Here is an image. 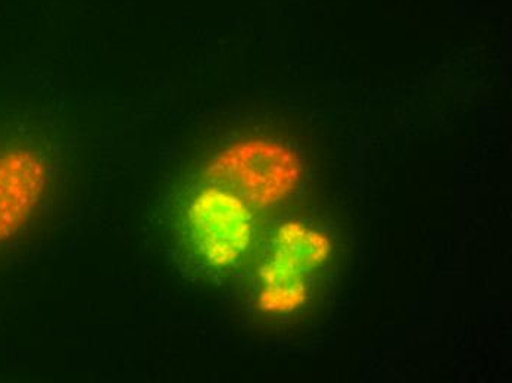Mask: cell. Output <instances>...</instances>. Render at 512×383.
I'll return each mask as SVG.
<instances>
[{
	"instance_id": "obj_1",
	"label": "cell",
	"mask_w": 512,
	"mask_h": 383,
	"mask_svg": "<svg viewBox=\"0 0 512 383\" xmlns=\"http://www.w3.org/2000/svg\"><path fill=\"white\" fill-rule=\"evenodd\" d=\"M183 233L199 261L214 269L233 266L248 251L254 219L243 199L226 188H209L190 199Z\"/></svg>"
},
{
	"instance_id": "obj_2",
	"label": "cell",
	"mask_w": 512,
	"mask_h": 383,
	"mask_svg": "<svg viewBox=\"0 0 512 383\" xmlns=\"http://www.w3.org/2000/svg\"><path fill=\"white\" fill-rule=\"evenodd\" d=\"M45 164L30 151L0 155V242L23 227L39 204L48 179Z\"/></svg>"
}]
</instances>
